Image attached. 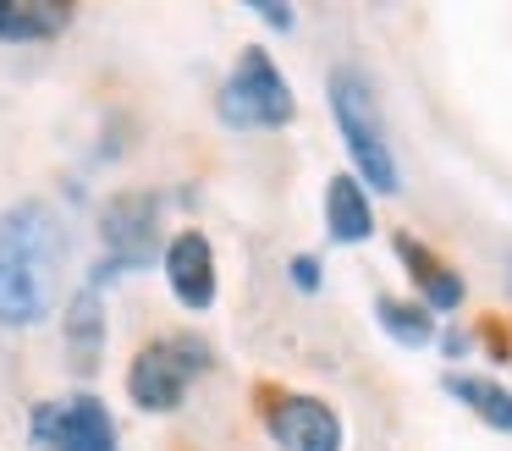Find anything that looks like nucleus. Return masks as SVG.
<instances>
[{
    "mask_svg": "<svg viewBox=\"0 0 512 451\" xmlns=\"http://www.w3.org/2000/svg\"><path fill=\"white\" fill-rule=\"evenodd\" d=\"M325 99H331V116H336V132H342L347 154H353L358 176L380 193H397L402 176H397V154H391V138H386V121H380V105H375V88L358 66H336L331 83H325Z\"/></svg>",
    "mask_w": 512,
    "mask_h": 451,
    "instance_id": "obj_2",
    "label": "nucleus"
},
{
    "mask_svg": "<svg viewBox=\"0 0 512 451\" xmlns=\"http://www.w3.org/2000/svg\"><path fill=\"white\" fill-rule=\"evenodd\" d=\"M265 429L281 451H342V418L303 391H281L265 407Z\"/></svg>",
    "mask_w": 512,
    "mask_h": 451,
    "instance_id": "obj_7",
    "label": "nucleus"
},
{
    "mask_svg": "<svg viewBox=\"0 0 512 451\" xmlns=\"http://www.w3.org/2000/svg\"><path fill=\"white\" fill-rule=\"evenodd\" d=\"M287 275L298 281V292H314V286H320V259H309V253H298Z\"/></svg>",
    "mask_w": 512,
    "mask_h": 451,
    "instance_id": "obj_15",
    "label": "nucleus"
},
{
    "mask_svg": "<svg viewBox=\"0 0 512 451\" xmlns=\"http://www.w3.org/2000/svg\"><path fill=\"white\" fill-rule=\"evenodd\" d=\"M210 363L215 358L199 336H160V341H149V347H138L133 369H127V396H133V407H144V413H171V407H182L188 385L199 380Z\"/></svg>",
    "mask_w": 512,
    "mask_h": 451,
    "instance_id": "obj_3",
    "label": "nucleus"
},
{
    "mask_svg": "<svg viewBox=\"0 0 512 451\" xmlns=\"http://www.w3.org/2000/svg\"><path fill=\"white\" fill-rule=\"evenodd\" d=\"M446 391L457 396V402L468 407V413H479L490 429H501V435H512V391L496 380H485V374H452L446 380Z\"/></svg>",
    "mask_w": 512,
    "mask_h": 451,
    "instance_id": "obj_13",
    "label": "nucleus"
},
{
    "mask_svg": "<svg viewBox=\"0 0 512 451\" xmlns=\"http://www.w3.org/2000/svg\"><path fill=\"white\" fill-rule=\"evenodd\" d=\"M397 253L408 259V275H413V286H419V297H424L430 314H452V308L463 303V281H457L435 253H424L413 237H397Z\"/></svg>",
    "mask_w": 512,
    "mask_h": 451,
    "instance_id": "obj_12",
    "label": "nucleus"
},
{
    "mask_svg": "<svg viewBox=\"0 0 512 451\" xmlns=\"http://www.w3.org/2000/svg\"><path fill=\"white\" fill-rule=\"evenodd\" d=\"M325 231H331L336 242H364L369 231H375V209H369L364 187L347 171H336L331 182H325Z\"/></svg>",
    "mask_w": 512,
    "mask_h": 451,
    "instance_id": "obj_11",
    "label": "nucleus"
},
{
    "mask_svg": "<svg viewBox=\"0 0 512 451\" xmlns=\"http://www.w3.org/2000/svg\"><path fill=\"white\" fill-rule=\"evenodd\" d=\"M160 204L149 193H116L100 215V237H105V259L94 270V286L105 275H122V270H144L160 248Z\"/></svg>",
    "mask_w": 512,
    "mask_h": 451,
    "instance_id": "obj_6",
    "label": "nucleus"
},
{
    "mask_svg": "<svg viewBox=\"0 0 512 451\" xmlns=\"http://www.w3.org/2000/svg\"><path fill=\"white\" fill-rule=\"evenodd\" d=\"M34 451H116V424L100 396L72 391L61 402H39L28 413Z\"/></svg>",
    "mask_w": 512,
    "mask_h": 451,
    "instance_id": "obj_5",
    "label": "nucleus"
},
{
    "mask_svg": "<svg viewBox=\"0 0 512 451\" xmlns=\"http://www.w3.org/2000/svg\"><path fill=\"white\" fill-rule=\"evenodd\" d=\"M375 319H380V330H391V336L402 341V347H430V341H435V314H430L424 303L380 297V303H375Z\"/></svg>",
    "mask_w": 512,
    "mask_h": 451,
    "instance_id": "obj_14",
    "label": "nucleus"
},
{
    "mask_svg": "<svg viewBox=\"0 0 512 451\" xmlns=\"http://www.w3.org/2000/svg\"><path fill=\"white\" fill-rule=\"evenodd\" d=\"M254 11L270 22V28H292V11H281V6H254Z\"/></svg>",
    "mask_w": 512,
    "mask_h": 451,
    "instance_id": "obj_16",
    "label": "nucleus"
},
{
    "mask_svg": "<svg viewBox=\"0 0 512 451\" xmlns=\"http://www.w3.org/2000/svg\"><path fill=\"white\" fill-rule=\"evenodd\" d=\"M72 28V6L61 0H0V44H45Z\"/></svg>",
    "mask_w": 512,
    "mask_h": 451,
    "instance_id": "obj_9",
    "label": "nucleus"
},
{
    "mask_svg": "<svg viewBox=\"0 0 512 451\" xmlns=\"http://www.w3.org/2000/svg\"><path fill=\"white\" fill-rule=\"evenodd\" d=\"M67 352H72V369H100V352H105V308H100V286L83 281L67 303Z\"/></svg>",
    "mask_w": 512,
    "mask_h": 451,
    "instance_id": "obj_10",
    "label": "nucleus"
},
{
    "mask_svg": "<svg viewBox=\"0 0 512 451\" xmlns=\"http://www.w3.org/2000/svg\"><path fill=\"white\" fill-rule=\"evenodd\" d=\"M61 253H67V231L45 198H17L0 209V325L6 330L50 319L61 292Z\"/></svg>",
    "mask_w": 512,
    "mask_h": 451,
    "instance_id": "obj_1",
    "label": "nucleus"
},
{
    "mask_svg": "<svg viewBox=\"0 0 512 451\" xmlns=\"http://www.w3.org/2000/svg\"><path fill=\"white\" fill-rule=\"evenodd\" d=\"M221 121L226 127H287L292 121V88H287V77H281V66L270 61V50L265 44H248L243 55H237V66H232V77L221 83Z\"/></svg>",
    "mask_w": 512,
    "mask_h": 451,
    "instance_id": "obj_4",
    "label": "nucleus"
},
{
    "mask_svg": "<svg viewBox=\"0 0 512 451\" xmlns=\"http://www.w3.org/2000/svg\"><path fill=\"white\" fill-rule=\"evenodd\" d=\"M160 264H166V281H171L182 308L204 314L215 303V248L204 231H177L166 242V253H160Z\"/></svg>",
    "mask_w": 512,
    "mask_h": 451,
    "instance_id": "obj_8",
    "label": "nucleus"
}]
</instances>
